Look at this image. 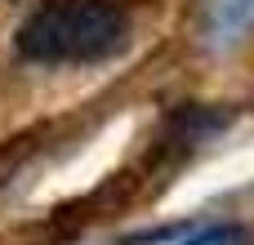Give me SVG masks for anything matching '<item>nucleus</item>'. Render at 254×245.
Listing matches in <instances>:
<instances>
[{
    "label": "nucleus",
    "instance_id": "f03ea898",
    "mask_svg": "<svg viewBox=\"0 0 254 245\" xmlns=\"http://www.w3.org/2000/svg\"><path fill=\"white\" fill-rule=\"evenodd\" d=\"M205 22L219 36H232L254 22V0H205Z\"/></svg>",
    "mask_w": 254,
    "mask_h": 245
},
{
    "label": "nucleus",
    "instance_id": "7ed1b4c3",
    "mask_svg": "<svg viewBox=\"0 0 254 245\" xmlns=\"http://www.w3.org/2000/svg\"><path fill=\"white\" fill-rule=\"evenodd\" d=\"M179 245H250V232L241 223H205L192 237H183Z\"/></svg>",
    "mask_w": 254,
    "mask_h": 245
},
{
    "label": "nucleus",
    "instance_id": "f257e3e1",
    "mask_svg": "<svg viewBox=\"0 0 254 245\" xmlns=\"http://www.w3.org/2000/svg\"><path fill=\"white\" fill-rule=\"evenodd\" d=\"M129 13L116 0H45L18 31V54L45 67H80L121 54Z\"/></svg>",
    "mask_w": 254,
    "mask_h": 245
}]
</instances>
